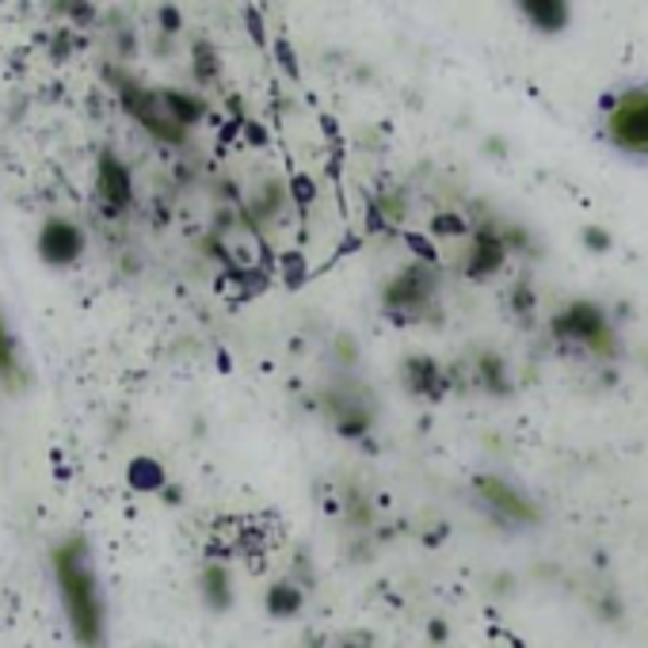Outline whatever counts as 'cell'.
<instances>
[{
  "label": "cell",
  "instance_id": "cell-7",
  "mask_svg": "<svg viewBox=\"0 0 648 648\" xmlns=\"http://www.w3.org/2000/svg\"><path fill=\"white\" fill-rule=\"evenodd\" d=\"M12 367V351H8V339H4V328H0V370Z\"/></svg>",
  "mask_w": 648,
  "mask_h": 648
},
{
  "label": "cell",
  "instance_id": "cell-1",
  "mask_svg": "<svg viewBox=\"0 0 648 648\" xmlns=\"http://www.w3.org/2000/svg\"><path fill=\"white\" fill-rule=\"evenodd\" d=\"M611 137L629 153H648V88H637L622 96L607 122Z\"/></svg>",
  "mask_w": 648,
  "mask_h": 648
},
{
  "label": "cell",
  "instance_id": "cell-3",
  "mask_svg": "<svg viewBox=\"0 0 648 648\" xmlns=\"http://www.w3.org/2000/svg\"><path fill=\"white\" fill-rule=\"evenodd\" d=\"M61 584L69 591V603H73L81 626H92V591H88V576L81 573L73 557H61Z\"/></svg>",
  "mask_w": 648,
  "mask_h": 648
},
{
  "label": "cell",
  "instance_id": "cell-6",
  "mask_svg": "<svg viewBox=\"0 0 648 648\" xmlns=\"http://www.w3.org/2000/svg\"><path fill=\"white\" fill-rule=\"evenodd\" d=\"M99 183H104L111 206L127 203V195H130V191H127V172H119V168H115V160H104V176H99Z\"/></svg>",
  "mask_w": 648,
  "mask_h": 648
},
{
  "label": "cell",
  "instance_id": "cell-2",
  "mask_svg": "<svg viewBox=\"0 0 648 648\" xmlns=\"http://www.w3.org/2000/svg\"><path fill=\"white\" fill-rule=\"evenodd\" d=\"M561 332L568 336L588 339L591 347H611V336H607V321L596 305H573V310L561 317Z\"/></svg>",
  "mask_w": 648,
  "mask_h": 648
},
{
  "label": "cell",
  "instance_id": "cell-5",
  "mask_svg": "<svg viewBox=\"0 0 648 648\" xmlns=\"http://www.w3.org/2000/svg\"><path fill=\"white\" fill-rule=\"evenodd\" d=\"M484 496H489L492 504L500 507V512L515 515V519H535V512H530L527 500L515 496V492L507 489V484H500V481H484Z\"/></svg>",
  "mask_w": 648,
  "mask_h": 648
},
{
  "label": "cell",
  "instance_id": "cell-4",
  "mask_svg": "<svg viewBox=\"0 0 648 648\" xmlns=\"http://www.w3.org/2000/svg\"><path fill=\"white\" fill-rule=\"evenodd\" d=\"M76 249H81V241H76L73 226H50L43 233V252L53 260V264H65V260H73Z\"/></svg>",
  "mask_w": 648,
  "mask_h": 648
}]
</instances>
